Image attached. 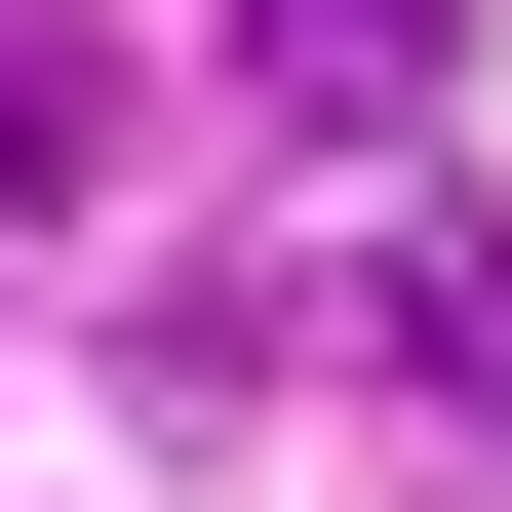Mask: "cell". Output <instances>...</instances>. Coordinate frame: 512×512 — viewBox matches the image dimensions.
I'll return each mask as SVG.
<instances>
[{
	"label": "cell",
	"instance_id": "1",
	"mask_svg": "<svg viewBox=\"0 0 512 512\" xmlns=\"http://www.w3.org/2000/svg\"><path fill=\"white\" fill-rule=\"evenodd\" d=\"M237 40H276V119H316V79L394 119V79H434V0H237Z\"/></svg>",
	"mask_w": 512,
	"mask_h": 512
},
{
	"label": "cell",
	"instance_id": "2",
	"mask_svg": "<svg viewBox=\"0 0 512 512\" xmlns=\"http://www.w3.org/2000/svg\"><path fill=\"white\" fill-rule=\"evenodd\" d=\"M79 119H119V79H79V40H0V197H79Z\"/></svg>",
	"mask_w": 512,
	"mask_h": 512
}]
</instances>
